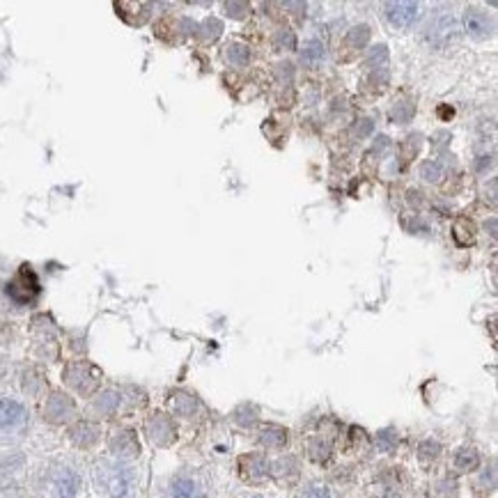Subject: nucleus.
<instances>
[{"label": "nucleus", "instance_id": "obj_1", "mask_svg": "<svg viewBox=\"0 0 498 498\" xmlns=\"http://www.w3.org/2000/svg\"><path fill=\"white\" fill-rule=\"evenodd\" d=\"M457 30H459V28H457V21H454L452 14L439 12V14H434V17L427 21L423 37H425V42H427L430 46L448 48L452 42L457 39Z\"/></svg>", "mask_w": 498, "mask_h": 498}, {"label": "nucleus", "instance_id": "obj_3", "mask_svg": "<svg viewBox=\"0 0 498 498\" xmlns=\"http://www.w3.org/2000/svg\"><path fill=\"white\" fill-rule=\"evenodd\" d=\"M39 283L35 278V273L30 271V266H21V271L17 273V278L7 285V294L17 301V303H28L37 297Z\"/></svg>", "mask_w": 498, "mask_h": 498}, {"label": "nucleus", "instance_id": "obj_15", "mask_svg": "<svg viewBox=\"0 0 498 498\" xmlns=\"http://www.w3.org/2000/svg\"><path fill=\"white\" fill-rule=\"evenodd\" d=\"M259 441L266 448H283L287 443V430L278 427V425H266V427L259 430Z\"/></svg>", "mask_w": 498, "mask_h": 498}, {"label": "nucleus", "instance_id": "obj_13", "mask_svg": "<svg viewBox=\"0 0 498 498\" xmlns=\"http://www.w3.org/2000/svg\"><path fill=\"white\" fill-rule=\"evenodd\" d=\"M111 448L118 457H136L140 452V445L136 441L133 432H118L111 441Z\"/></svg>", "mask_w": 498, "mask_h": 498}, {"label": "nucleus", "instance_id": "obj_6", "mask_svg": "<svg viewBox=\"0 0 498 498\" xmlns=\"http://www.w3.org/2000/svg\"><path fill=\"white\" fill-rule=\"evenodd\" d=\"M386 19L393 28H411L414 21L418 19V5L416 3H386L384 5Z\"/></svg>", "mask_w": 498, "mask_h": 498}, {"label": "nucleus", "instance_id": "obj_26", "mask_svg": "<svg viewBox=\"0 0 498 498\" xmlns=\"http://www.w3.org/2000/svg\"><path fill=\"white\" fill-rule=\"evenodd\" d=\"M252 498H262V496H252Z\"/></svg>", "mask_w": 498, "mask_h": 498}, {"label": "nucleus", "instance_id": "obj_14", "mask_svg": "<svg viewBox=\"0 0 498 498\" xmlns=\"http://www.w3.org/2000/svg\"><path fill=\"white\" fill-rule=\"evenodd\" d=\"M168 498H202V489L191 478H175L170 482Z\"/></svg>", "mask_w": 498, "mask_h": 498}, {"label": "nucleus", "instance_id": "obj_7", "mask_svg": "<svg viewBox=\"0 0 498 498\" xmlns=\"http://www.w3.org/2000/svg\"><path fill=\"white\" fill-rule=\"evenodd\" d=\"M239 473H241L243 480L259 482L269 475V461H266L264 454H259V452L243 454V457L239 459Z\"/></svg>", "mask_w": 498, "mask_h": 498}, {"label": "nucleus", "instance_id": "obj_23", "mask_svg": "<svg viewBox=\"0 0 498 498\" xmlns=\"http://www.w3.org/2000/svg\"><path fill=\"white\" fill-rule=\"evenodd\" d=\"M301 498H333V494H331V489H329V487H324V485H313V487H308L306 492L301 494Z\"/></svg>", "mask_w": 498, "mask_h": 498}, {"label": "nucleus", "instance_id": "obj_11", "mask_svg": "<svg viewBox=\"0 0 498 498\" xmlns=\"http://www.w3.org/2000/svg\"><path fill=\"white\" fill-rule=\"evenodd\" d=\"M301 62L306 67H322L326 62V46L322 39H308L301 48Z\"/></svg>", "mask_w": 498, "mask_h": 498}, {"label": "nucleus", "instance_id": "obj_22", "mask_svg": "<svg viewBox=\"0 0 498 498\" xmlns=\"http://www.w3.org/2000/svg\"><path fill=\"white\" fill-rule=\"evenodd\" d=\"M377 443H379V448L381 450H393L395 445H398V436H395V432L393 430H384V432H379V436H377Z\"/></svg>", "mask_w": 498, "mask_h": 498}, {"label": "nucleus", "instance_id": "obj_21", "mask_svg": "<svg viewBox=\"0 0 498 498\" xmlns=\"http://www.w3.org/2000/svg\"><path fill=\"white\" fill-rule=\"evenodd\" d=\"M367 39H370V28L367 26H358L349 33V42L353 46H365Z\"/></svg>", "mask_w": 498, "mask_h": 498}, {"label": "nucleus", "instance_id": "obj_17", "mask_svg": "<svg viewBox=\"0 0 498 498\" xmlns=\"http://www.w3.org/2000/svg\"><path fill=\"white\" fill-rule=\"evenodd\" d=\"M421 177L425 179V182H430V184H439L445 177V165L441 161H436V158H432V161H425L421 165Z\"/></svg>", "mask_w": 498, "mask_h": 498}, {"label": "nucleus", "instance_id": "obj_9", "mask_svg": "<svg viewBox=\"0 0 498 498\" xmlns=\"http://www.w3.org/2000/svg\"><path fill=\"white\" fill-rule=\"evenodd\" d=\"M78 487H81V480H78V475L71 468H60L53 475V482H50L55 498H76Z\"/></svg>", "mask_w": 498, "mask_h": 498}, {"label": "nucleus", "instance_id": "obj_25", "mask_svg": "<svg viewBox=\"0 0 498 498\" xmlns=\"http://www.w3.org/2000/svg\"><path fill=\"white\" fill-rule=\"evenodd\" d=\"M276 44H278V46L294 48V46H297V39H294V35H292L290 30H280L278 37H276Z\"/></svg>", "mask_w": 498, "mask_h": 498}, {"label": "nucleus", "instance_id": "obj_2", "mask_svg": "<svg viewBox=\"0 0 498 498\" xmlns=\"http://www.w3.org/2000/svg\"><path fill=\"white\" fill-rule=\"evenodd\" d=\"M99 482L111 498H129L133 494V473L127 466H104L99 473Z\"/></svg>", "mask_w": 498, "mask_h": 498}, {"label": "nucleus", "instance_id": "obj_4", "mask_svg": "<svg viewBox=\"0 0 498 498\" xmlns=\"http://www.w3.org/2000/svg\"><path fill=\"white\" fill-rule=\"evenodd\" d=\"M64 379H67L69 386H74L78 393H92L97 388V381H99V372L95 370L92 365L88 363H74L67 367V372H64Z\"/></svg>", "mask_w": 498, "mask_h": 498}, {"label": "nucleus", "instance_id": "obj_24", "mask_svg": "<svg viewBox=\"0 0 498 498\" xmlns=\"http://www.w3.org/2000/svg\"><path fill=\"white\" fill-rule=\"evenodd\" d=\"M225 10H228V14H230L232 19H241L243 14L248 12V5H246V3H228Z\"/></svg>", "mask_w": 498, "mask_h": 498}, {"label": "nucleus", "instance_id": "obj_12", "mask_svg": "<svg viewBox=\"0 0 498 498\" xmlns=\"http://www.w3.org/2000/svg\"><path fill=\"white\" fill-rule=\"evenodd\" d=\"M71 414H74V402H71L69 398H64V395H60V393L53 395L46 404V418L53 423L67 421Z\"/></svg>", "mask_w": 498, "mask_h": 498}, {"label": "nucleus", "instance_id": "obj_5", "mask_svg": "<svg viewBox=\"0 0 498 498\" xmlns=\"http://www.w3.org/2000/svg\"><path fill=\"white\" fill-rule=\"evenodd\" d=\"M464 30L468 37H473V39H487L494 35V19L480 10H466Z\"/></svg>", "mask_w": 498, "mask_h": 498}, {"label": "nucleus", "instance_id": "obj_16", "mask_svg": "<svg viewBox=\"0 0 498 498\" xmlns=\"http://www.w3.org/2000/svg\"><path fill=\"white\" fill-rule=\"evenodd\" d=\"M225 60L232 64V67H246L250 60V50L246 44H239V42H232V44L225 46Z\"/></svg>", "mask_w": 498, "mask_h": 498}, {"label": "nucleus", "instance_id": "obj_18", "mask_svg": "<svg viewBox=\"0 0 498 498\" xmlns=\"http://www.w3.org/2000/svg\"><path fill=\"white\" fill-rule=\"evenodd\" d=\"M97 436H99V430L95 427V425H90V423L76 425L74 432H71V439H74L78 445H92L97 441Z\"/></svg>", "mask_w": 498, "mask_h": 498}, {"label": "nucleus", "instance_id": "obj_19", "mask_svg": "<svg viewBox=\"0 0 498 498\" xmlns=\"http://www.w3.org/2000/svg\"><path fill=\"white\" fill-rule=\"evenodd\" d=\"M480 464V457H478V452L471 450V448H461L457 454H454V466L459 468V471H475Z\"/></svg>", "mask_w": 498, "mask_h": 498}, {"label": "nucleus", "instance_id": "obj_10", "mask_svg": "<svg viewBox=\"0 0 498 498\" xmlns=\"http://www.w3.org/2000/svg\"><path fill=\"white\" fill-rule=\"evenodd\" d=\"M147 434L154 443L168 445V443H172V439H175V427H172V423L168 421V418L158 414L147 423Z\"/></svg>", "mask_w": 498, "mask_h": 498}, {"label": "nucleus", "instance_id": "obj_8", "mask_svg": "<svg viewBox=\"0 0 498 498\" xmlns=\"http://www.w3.org/2000/svg\"><path fill=\"white\" fill-rule=\"evenodd\" d=\"M26 425V409L14 400H0V432H14Z\"/></svg>", "mask_w": 498, "mask_h": 498}, {"label": "nucleus", "instance_id": "obj_20", "mask_svg": "<svg viewBox=\"0 0 498 498\" xmlns=\"http://www.w3.org/2000/svg\"><path fill=\"white\" fill-rule=\"evenodd\" d=\"M439 452H441V445H439L436 441H423L421 443V459L423 461H434L439 457Z\"/></svg>", "mask_w": 498, "mask_h": 498}]
</instances>
